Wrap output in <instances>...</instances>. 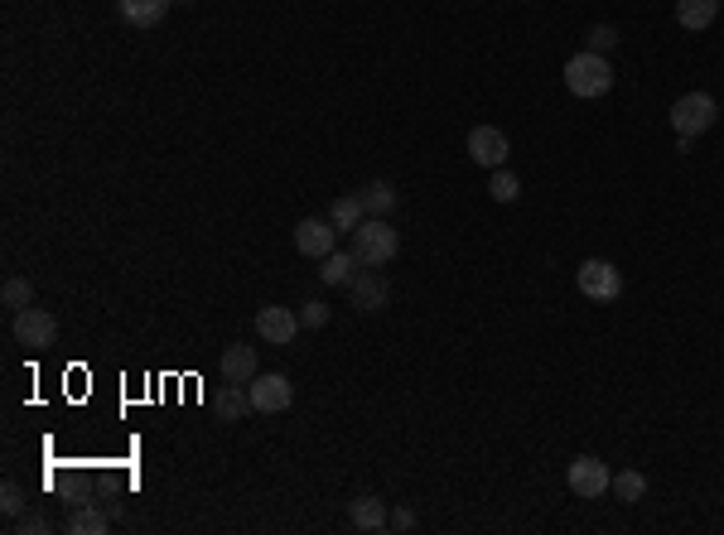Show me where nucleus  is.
<instances>
[{
    "label": "nucleus",
    "mask_w": 724,
    "mask_h": 535,
    "mask_svg": "<svg viewBox=\"0 0 724 535\" xmlns=\"http://www.w3.org/2000/svg\"><path fill=\"white\" fill-rule=\"evenodd\" d=\"M401 251V237H396V227H391L387 217H367L358 232H353V256H358V266L367 270H382Z\"/></svg>",
    "instance_id": "1"
},
{
    "label": "nucleus",
    "mask_w": 724,
    "mask_h": 535,
    "mask_svg": "<svg viewBox=\"0 0 724 535\" xmlns=\"http://www.w3.org/2000/svg\"><path fill=\"white\" fill-rule=\"evenodd\" d=\"M565 87L575 92V97H604L613 87V68H609V58L604 54H575L570 63H565Z\"/></svg>",
    "instance_id": "2"
},
{
    "label": "nucleus",
    "mask_w": 724,
    "mask_h": 535,
    "mask_svg": "<svg viewBox=\"0 0 724 535\" xmlns=\"http://www.w3.org/2000/svg\"><path fill=\"white\" fill-rule=\"evenodd\" d=\"M715 116H720V102H715L710 92H686V97L671 102V126H676V135H686V140L710 131Z\"/></svg>",
    "instance_id": "3"
},
{
    "label": "nucleus",
    "mask_w": 724,
    "mask_h": 535,
    "mask_svg": "<svg viewBox=\"0 0 724 535\" xmlns=\"http://www.w3.org/2000/svg\"><path fill=\"white\" fill-rule=\"evenodd\" d=\"M575 285H580V295L594 299V304H613V299L623 295V275L613 261H585V266L575 270Z\"/></svg>",
    "instance_id": "4"
},
{
    "label": "nucleus",
    "mask_w": 724,
    "mask_h": 535,
    "mask_svg": "<svg viewBox=\"0 0 724 535\" xmlns=\"http://www.w3.org/2000/svg\"><path fill=\"white\" fill-rule=\"evenodd\" d=\"M10 328H15V343H20V348L44 352L58 343V319L49 309H34V304H29V309H15V323H10Z\"/></svg>",
    "instance_id": "5"
},
{
    "label": "nucleus",
    "mask_w": 724,
    "mask_h": 535,
    "mask_svg": "<svg viewBox=\"0 0 724 535\" xmlns=\"http://www.w3.org/2000/svg\"><path fill=\"white\" fill-rule=\"evenodd\" d=\"M251 410L256 415H280V410H290L295 405V386H290V376H280V372H256L251 376Z\"/></svg>",
    "instance_id": "6"
},
{
    "label": "nucleus",
    "mask_w": 724,
    "mask_h": 535,
    "mask_svg": "<svg viewBox=\"0 0 724 535\" xmlns=\"http://www.w3.org/2000/svg\"><path fill=\"white\" fill-rule=\"evenodd\" d=\"M300 314L295 309H285V304H266V309H256V333L271 343V348H285V343H295L300 338Z\"/></svg>",
    "instance_id": "7"
},
{
    "label": "nucleus",
    "mask_w": 724,
    "mask_h": 535,
    "mask_svg": "<svg viewBox=\"0 0 724 535\" xmlns=\"http://www.w3.org/2000/svg\"><path fill=\"white\" fill-rule=\"evenodd\" d=\"M295 251L309 256V261H324L329 251H338V227L329 217H305V222L295 227Z\"/></svg>",
    "instance_id": "8"
},
{
    "label": "nucleus",
    "mask_w": 724,
    "mask_h": 535,
    "mask_svg": "<svg viewBox=\"0 0 724 535\" xmlns=\"http://www.w3.org/2000/svg\"><path fill=\"white\" fill-rule=\"evenodd\" d=\"M565 478H570V492H575V497H585V502L604 497V492H609V482H613V478H609V463H599L594 454H580V458H575Z\"/></svg>",
    "instance_id": "9"
},
{
    "label": "nucleus",
    "mask_w": 724,
    "mask_h": 535,
    "mask_svg": "<svg viewBox=\"0 0 724 535\" xmlns=\"http://www.w3.org/2000/svg\"><path fill=\"white\" fill-rule=\"evenodd\" d=\"M512 155V145H507V135L498 126H474L469 131V160L483 164V169H502Z\"/></svg>",
    "instance_id": "10"
},
{
    "label": "nucleus",
    "mask_w": 724,
    "mask_h": 535,
    "mask_svg": "<svg viewBox=\"0 0 724 535\" xmlns=\"http://www.w3.org/2000/svg\"><path fill=\"white\" fill-rule=\"evenodd\" d=\"M348 299H353L358 314H382L391 299V285L377 270H362V275H353V285H348Z\"/></svg>",
    "instance_id": "11"
},
{
    "label": "nucleus",
    "mask_w": 724,
    "mask_h": 535,
    "mask_svg": "<svg viewBox=\"0 0 724 535\" xmlns=\"http://www.w3.org/2000/svg\"><path fill=\"white\" fill-rule=\"evenodd\" d=\"M169 5H174V0H116L121 20H126V25H136V29H155V25H165Z\"/></svg>",
    "instance_id": "12"
},
{
    "label": "nucleus",
    "mask_w": 724,
    "mask_h": 535,
    "mask_svg": "<svg viewBox=\"0 0 724 535\" xmlns=\"http://www.w3.org/2000/svg\"><path fill=\"white\" fill-rule=\"evenodd\" d=\"M218 372H223V381L251 386V376H256V348H247V343H232V348H223V357H218Z\"/></svg>",
    "instance_id": "13"
},
{
    "label": "nucleus",
    "mask_w": 724,
    "mask_h": 535,
    "mask_svg": "<svg viewBox=\"0 0 724 535\" xmlns=\"http://www.w3.org/2000/svg\"><path fill=\"white\" fill-rule=\"evenodd\" d=\"M348 521H353L358 531H387L391 526L387 502H382V497H353V502H348Z\"/></svg>",
    "instance_id": "14"
},
{
    "label": "nucleus",
    "mask_w": 724,
    "mask_h": 535,
    "mask_svg": "<svg viewBox=\"0 0 724 535\" xmlns=\"http://www.w3.org/2000/svg\"><path fill=\"white\" fill-rule=\"evenodd\" d=\"M353 275H358V256H353V251H329V256L319 261V285H329V290L353 285Z\"/></svg>",
    "instance_id": "15"
},
{
    "label": "nucleus",
    "mask_w": 724,
    "mask_h": 535,
    "mask_svg": "<svg viewBox=\"0 0 724 535\" xmlns=\"http://www.w3.org/2000/svg\"><path fill=\"white\" fill-rule=\"evenodd\" d=\"M720 15V0H676V25L681 29H710Z\"/></svg>",
    "instance_id": "16"
},
{
    "label": "nucleus",
    "mask_w": 724,
    "mask_h": 535,
    "mask_svg": "<svg viewBox=\"0 0 724 535\" xmlns=\"http://www.w3.org/2000/svg\"><path fill=\"white\" fill-rule=\"evenodd\" d=\"M362 208H367V217H387L391 208H396V184L391 179H372V184L358 188Z\"/></svg>",
    "instance_id": "17"
},
{
    "label": "nucleus",
    "mask_w": 724,
    "mask_h": 535,
    "mask_svg": "<svg viewBox=\"0 0 724 535\" xmlns=\"http://www.w3.org/2000/svg\"><path fill=\"white\" fill-rule=\"evenodd\" d=\"M213 410H218L223 420H242V415L251 410V396L237 386V381H223V391L213 396Z\"/></svg>",
    "instance_id": "18"
},
{
    "label": "nucleus",
    "mask_w": 724,
    "mask_h": 535,
    "mask_svg": "<svg viewBox=\"0 0 724 535\" xmlns=\"http://www.w3.org/2000/svg\"><path fill=\"white\" fill-rule=\"evenodd\" d=\"M112 526V511H97V507H78L68 516V535H107Z\"/></svg>",
    "instance_id": "19"
},
{
    "label": "nucleus",
    "mask_w": 724,
    "mask_h": 535,
    "mask_svg": "<svg viewBox=\"0 0 724 535\" xmlns=\"http://www.w3.org/2000/svg\"><path fill=\"white\" fill-rule=\"evenodd\" d=\"M329 222H334L338 232H358L362 222H367V208H362L358 193H348V198H338L334 213H329Z\"/></svg>",
    "instance_id": "20"
},
{
    "label": "nucleus",
    "mask_w": 724,
    "mask_h": 535,
    "mask_svg": "<svg viewBox=\"0 0 724 535\" xmlns=\"http://www.w3.org/2000/svg\"><path fill=\"white\" fill-rule=\"evenodd\" d=\"M609 492L623 502V507H633V502H642V492H647V478H642L638 468H623V473H613Z\"/></svg>",
    "instance_id": "21"
},
{
    "label": "nucleus",
    "mask_w": 724,
    "mask_h": 535,
    "mask_svg": "<svg viewBox=\"0 0 724 535\" xmlns=\"http://www.w3.org/2000/svg\"><path fill=\"white\" fill-rule=\"evenodd\" d=\"M0 299H5V309H29V304H34V285H29L25 275H10Z\"/></svg>",
    "instance_id": "22"
},
{
    "label": "nucleus",
    "mask_w": 724,
    "mask_h": 535,
    "mask_svg": "<svg viewBox=\"0 0 724 535\" xmlns=\"http://www.w3.org/2000/svg\"><path fill=\"white\" fill-rule=\"evenodd\" d=\"M488 193H493V203H517V193H522V179H517V174H507V169H493V179H488Z\"/></svg>",
    "instance_id": "23"
},
{
    "label": "nucleus",
    "mask_w": 724,
    "mask_h": 535,
    "mask_svg": "<svg viewBox=\"0 0 724 535\" xmlns=\"http://www.w3.org/2000/svg\"><path fill=\"white\" fill-rule=\"evenodd\" d=\"M25 507H29L25 487H20V482H5V487H0V511H5V516L15 521V516H20V511H25Z\"/></svg>",
    "instance_id": "24"
},
{
    "label": "nucleus",
    "mask_w": 724,
    "mask_h": 535,
    "mask_svg": "<svg viewBox=\"0 0 724 535\" xmlns=\"http://www.w3.org/2000/svg\"><path fill=\"white\" fill-rule=\"evenodd\" d=\"M585 44H589V54H609L613 44H618V29H613V25H594L585 34Z\"/></svg>",
    "instance_id": "25"
},
{
    "label": "nucleus",
    "mask_w": 724,
    "mask_h": 535,
    "mask_svg": "<svg viewBox=\"0 0 724 535\" xmlns=\"http://www.w3.org/2000/svg\"><path fill=\"white\" fill-rule=\"evenodd\" d=\"M300 323H305V328H324V323H329V304H324V299L300 304Z\"/></svg>",
    "instance_id": "26"
},
{
    "label": "nucleus",
    "mask_w": 724,
    "mask_h": 535,
    "mask_svg": "<svg viewBox=\"0 0 724 535\" xmlns=\"http://www.w3.org/2000/svg\"><path fill=\"white\" fill-rule=\"evenodd\" d=\"M15 531H20V535H39V531H44V516H39V511H20V516H15Z\"/></svg>",
    "instance_id": "27"
},
{
    "label": "nucleus",
    "mask_w": 724,
    "mask_h": 535,
    "mask_svg": "<svg viewBox=\"0 0 724 535\" xmlns=\"http://www.w3.org/2000/svg\"><path fill=\"white\" fill-rule=\"evenodd\" d=\"M391 531H416V511H411V507L391 511Z\"/></svg>",
    "instance_id": "28"
},
{
    "label": "nucleus",
    "mask_w": 724,
    "mask_h": 535,
    "mask_svg": "<svg viewBox=\"0 0 724 535\" xmlns=\"http://www.w3.org/2000/svg\"><path fill=\"white\" fill-rule=\"evenodd\" d=\"M184 5H189V0H184Z\"/></svg>",
    "instance_id": "29"
}]
</instances>
